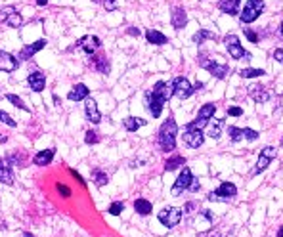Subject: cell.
<instances>
[{"mask_svg": "<svg viewBox=\"0 0 283 237\" xmlns=\"http://www.w3.org/2000/svg\"><path fill=\"white\" fill-rule=\"evenodd\" d=\"M69 172H71V174H73V178H77V180H79V184H81V186H83V187H86V182H84V180H83V176H81V174H79V172H77V170H73V169H71V170H69Z\"/></svg>", "mask_w": 283, "mask_h": 237, "instance_id": "cell-47", "label": "cell"}, {"mask_svg": "<svg viewBox=\"0 0 283 237\" xmlns=\"http://www.w3.org/2000/svg\"><path fill=\"white\" fill-rule=\"evenodd\" d=\"M6 100H8L12 105H16L17 109H21V111H27V113L31 111V107H29V105H25V102H23L19 96H16V94H6Z\"/></svg>", "mask_w": 283, "mask_h": 237, "instance_id": "cell-31", "label": "cell"}, {"mask_svg": "<svg viewBox=\"0 0 283 237\" xmlns=\"http://www.w3.org/2000/svg\"><path fill=\"white\" fill-rule=\"evenodd\" d=\"M276 157H278V149L274 148V146H266L264 149H260V155H258V161H256V167H254L252 174L256 176V174L264 172V170L268 169V165H270Z\"/></svg>", "mask_w": 283, "mask_h": 237, "instance_id": "cell-8", "label": "cell"}, {"mask_svg": "<svg viewBox=\"0 0 283 237\" xmlns=\"http://www.w3.org/2000/svg\"><path fill=\"white\" fill-rule=\"evenodd\" d=\"M213 222H215V218H213V212L209 210V208H201L199 212H197V218L193 220V226H195V230L197 232H209L211 228H213Z\"/></svg>", "mask_w": 283, "mask_h": 237, "instance_id": "cell-11", "label": "cell"}, {"mask_svg": "<svg viewBox=\"0 0 283 237\" xmlns=\"http://www.w3.org/2000/svg\"><path fill=\"white\" fill-rule=\"evenodd\" d=\"M228 136H230V140H232L233 144H237V142H241V140L245 138V130L232 124V126H228Z\"/></svg>", "mask_w": 283, "mask_h": 237, "instance_id": "cell-32", "label": "cell"}, {"mask_svg": "<svg viewBox=\"0 0 283 237\" xmlns=\"http://www.w3.org/2000/svg\"><path fill=\"white\" fill-rule=\"evenodd\" d=\"M84 113H86V120H90L92 124H98V122L101 120V113H100V109H98V103H96L92 98H86Z\"/></svg>", "mask_w": 283, "mask_h": 237, "instance_id": "cell-19", "label": "cell"}, {"mask_svg": "<svg viewBox=\"0 0 283 237\" xmlns=\"http://www.w3.org/2000/svg\"><path fill=\"white\" fill-rule=\"evenodd\" d=\"M199 189H201V184H199V180H197V178H193V180H191V184H189L188 191H191V193H197Z\"/></svg>", "mask_w": 283, "mask_h": 237, "instance_id": "cell-44", "label": "cell"}, {"mask_svg": "<svg viewBox=\"0 0 283 237\" xmlns=\"http://www.w3.org/2000/svg\"><path fill=\"white\" fill-rule=\"evenodd\" d=\"M0 182L6 184V186H12L14 184V174H12L10 165H2L0 167Z\"/></svg>", "mask_w": 283, "mask_h": 237, "instance_id": "cell-34", "label": "cell"}, {"mask_svg": "<svg viewBox=\"0 0 283 237\" xmlns=\"http://www.w3.org/2000/svg\"><path fill=\"white\" fill-rule=\"evenodd\" d=\"M243 130H245V140H249V142L258 140V132L256 130H252V128H243Z\"/></svg>", "mask_w": 283, "mask_h": 237, "instance_id": "cell-40", "label": "cell"}, {"mask_svg": "<svg viewBox=\"0 0 283 237\" xmlns=\"http://www.w3.org/2000/svg\"><path fill=\"white\" fill-rule=\"evenodd\" d=\"M207 237H222V236L218 234V232H215V234H211V236H207Z\"/></svg>", "mask_w": 283, "mask_h": 237, "instance_id": "cell-53", "label": "cell"}, {"mask_svg": "<svg viewBox=\"0 0 283 237\" xmlns=\"http://www.w3.org/2000/svg\"><path fill=\"white\" fill-rule=\"evenodd\" d=\"M0 21L6 23L8 27H14V29L23 25V17H21V14L14 6H6V8L0 10Z\"/></svg>", "mask_w": 283, "mask_h": 237, "instance_id": "cell-9", "label": "cell"}, {"mask_svg": "<svg viewBox=\"0 0 283 237\" xmlns=\"http://www.w3.org/2000/svg\"><path fill=\"white\" fill-rule=\"evenodd\" d=\"M92 65H94V69L98 73H101V75H109V69H111V65H109V59L107 56H92Z\"/></svg>", "mask_w": 283, "mask_h": 237, "instance_id": "cell-24", "label": "cell"}, {"mask_svg": "<svg viewBox=\"0 0 283 237\" xmlns=\"http://www.w3.org/2000/svg\"><path fill=\"white\" fill-rule=\"evenodd\" d=\"M247 92H249V96H251L256 103H266V102H270V98H272V94L268 92V88L262 86V85H251Z\"/></svg>", "mask_w": 283, "mask_h": 237, "instance_id": "cell-16", "label": "cell"}, {"mask_svg": "<svg viewBox=\"0 0 283 237\" xmlns=\"http://www.w3.org/2000/svg\"><path fill=\"white\" fill-rule=\"evenodd\" d=\"M215 113H216V105H215V103H205V105L199 109L197 118H205V120H209V118L215 117Z\"/></svg>", "mask_w": 283, "mask_h": 237, "instance_id": "cell-33", "label": "cell"}, {"mask_svg": "<svg viewBox=\"0 0 283 237\" xmlns=\"http://www.w3.org/2000/svg\"><path fill=\"white\" fill-rule=\"evenodd\" d=\"M239 4H241V0H218V10L228 16H237Z\"/></svg>", "mask_w": 283, "mask_h": 237, "instance_id": "cell-23", "label": "cell"}, {"mask_svg": "<svg viewBox=\"0 0 283 237\" xmlns=\"http://www.w3.org/2000/svg\"><path fill=\"white\" fill-rule=\"evenodd\" d=\"M92 180H94V184L98 186V187H103V186L109 182L107 174H105V172H101V170H94V172H92Z\"/></svg>", "mask_w": 283, "mask_h": 237, "instance_id": "cell-36", "label": "cell"}, {"mask_svg": "<svg viewBox=\"0 0 283 237\" xmlns=\"http://www.w3.org/2000/svg\"><path fill=\"white\" fill-rule=\"evenodd\" d=\"M222 126H224V120L222 118H215V120H211L209 122V136L213 138V140H218L222 136Z\"/></svg>", "mask_w": 283, "mask_h": 237, "instance_id": "cell-29", "label": "cell"}, {"mask_svg": "<svg viewBox=\"0 0 283 237\" xmlns=\"http://www.w3.org/2000/svg\"><path fill=\"white\" fill-rule=\"evenodd\" d=\"M101 4H103V8L107 10V12H115L117 10V0H101Z\"/></svg>", "mask_w": 283, "mask_h": 237, "instance_id": "cell-42", "label": "cell"}, {"mask_svg": "<svg viewBox=\"0 0 283 237\" xmlns=\"http://www.w3.org/2000/svg\"><path fill=\"white\" fill-rule=\"evenodd\" d=\"M27 83H29L33 92H42L44 86H46V75L40 73V71H33L27 77Z\"/></svg>", "mask_w": 283, "mask_h": 237, "instance_id": "cell-18", "label": "cell"}, {"mask_svg": "<svg viewBox=\"0 0 283 237\" xmlns=\"http://www.w3.org/2000/svg\"><path fill=\"white\" fill-rule=\"evenodd\" d=\"M126 33H128L130 36H140V34H142V31L136 29V27H128V29H126Z\"/></svg>", "mask_w": 283, "mask_h": 237, "instance_id": "cell-49", "label": "cell"}, {"mask_svg": "<svg viewBox=\"0 0 283 237\" xmlns=\"http://www.w3.org/2000/svg\"><path fill=\"white\" fill-rule=\"evenodd\" d=\"M146 124H148L146 118L126 117L125 120H123V126H125V130H128V132H136L138 128H142V126H146Z\"/></svg>", "mask_w": 283, "mask_h": 237, "instance_id": "cell-27", "label": "cell"}, {"mask_svg": "<svg viewBox=\"0 0 283 237\" xmlns=\"http://www.w3.org/2000/svg\"><path fill=\"white\" fill-rule=\"evenodd\" d=\"M239 75L243 79H256V77H262L266 75L264 69H252V67H245V69H239Z\"/></svg>", "mask_w": 283, "mask_h": 237, "instance_id": "cell-35", "label": "cell"}, {"mask_svg": "<svg viewBox=\"0 0 283 237\" xmlns=\"http://www.w3.org/2000/svg\"><path fill=\"white\" fill-rule=\"evenodd\" d=\"M191 40H193L195 44H203L205 40H216V33H215V31H209V29H199L193 36H191Z\"/></svg>", "mask_w": 283, "mask_h": 237, "instance_id": "cell-26", "label": "cell"}, {"mask_svg": "<svg viewBox=\"0 0 283 237\" xmlns=\"http://www.w3.org/2000/svg\"><path fill=\"white\" fill-rule=\"evenodd\" d=\"M243 31H245V36L249 38V42H254V44H258V34H256L254 31L249 29V27H243Z\"/></svg>", "mask_w": 283, "mask_h": 237, "instance_id": "cell-41", "label": "cell"}, {"mask_svg": "<svg viewBox=\"0 0 283 237\" xmlns=\"http://www.w3.org/2000/svg\"><path fill=\"white\" fill-rule=\"evenodd\" d=\"M77 48H81L84 54L88 56H94V52L98 48H101V40L98 36H83L79 42H77Z\"/></svg>", "mask_w": 283, "mask_h": 237, "instance_id": "cell-14", "label": "cell"}, {"mask_svg": "<svg viewBox=\"0 0 283 237\" xmlns=\"http://www.w3.org/2000/svg\"><path fill=\"white\" fill-rule=\"evenodd\" d=\"M272 58L276 59V61H280L283 65V48H278V50H274V54H272Z\"/></svg>", "mask_w": 283, "mask_h": 237, "instance_id": "cell-46", "label": "cell"}, {"mask_svg": "<svg viewBox=\"0 0 283 237\" xmlns=\"http://www.w3.org/2000/svg\"><path fill=\"white\" fill-rule=\"evenodd\" d=\"M88 94H90V90L86 85H83V83H79V85H75L71 92L67 94V98L71 100V102H83V100H86L88 98Z\"/></svg>", "mask_w": 283, "mask_h": 237, "instance_id": "cell-21", "label": "cell"}, {"mask_svg": "<svg viewBox=\"0 0 283 237\" xmlns=\"http://www.w3.org/2000/svg\"><path fill=\"white\" fill-rule=\"evenodd\" d=\"M23 237H34V236H33V234H25Z\"/></svg>", "mask_w": 283, "mask_h": 237, "instance_id": "cell-55", "label": "cell"}, {"mask_svg": "<svg viewBox=\"0 0 283 237\" xmlns=\"http://www.w3.org/2000/svg\"><path fill=\"white\" fill-rule=\"evenodd\" d=\"M44 46H46V38H38L36 42H31V44L23 46V48L19 50V54H17V59H19V61H27V59H31L34 54H38Z\"/></svg>", "mask_w": 283, "mask_h": 237, "instance_id": "cell-13", "label": "cell"}, {"mask_svg": "<svg viewBox=\"0 0 283 237\" xmlns=\"http://www.w3.org/2000/svg\"><path fill=\"white\" fill-rule=\"evenodd\" d=\"M278 237H283V226L280 228V230H278Z\"/></svg>", "mask_w": 283, "mask_h": 237, "instance_id": "cell-52", "label": "cell"}, {"mask_svg": "<svg viewBox=\"0 0 283 237\" xmlns=\"http://www.w3.org/2000/svg\"><path fill=\"white\" fill-rule=\"evenodd\" d=\"M0 122H4V124H8V126H12V128H14L16 124H17V122H16L14 118L10 117V115H8L6 111H2V109H0Z\"/></svg>", "mask_w": 283, "mask_h": 237, "instance_id": "cell-39", "label": "cell"}, {"mask_svg": "<svg viewBox=\"0 0 283 237\" xmlns=\"http://www.w3.org/2000/svg\"><path fill=\"white\" fill-rule=\"evenodd\" d=\"M280 34L283 36V21H282V25H280Z\"/></svg>", "mask_w": 283, "mask_h": 237, "instance_id": "cell-54", "label": "cell"}, {"mask_svg": "<svg viewBox=\"0 0 283 237\" xmlns=\"http://www.w3.org/2000/svg\"><path fill=\"white\" fill-rule=\"evenodd\" d=\"M199 67H203V69H207L213 77H216V79H226L228 77V73H230V67L226 65V63H218L215 58H209L207 54H201L199 58Z\"/></svg>", "mask_w": 283, "mask_h": 237, "instance_id": "cell-4", "label": "cell"}, {"mask_svg": "<svg viewBox=\"0 0 283 237\" xmlns=\"http://www.w3.org/2000/svg\"><path fill=\"white\" fill-rule=\"evenodd\" d=\"M197 207V203H193V201H189V203H186V207H184V214H191L193 210L191 208Z\"/></svg>", "mask_w": 283, "mask_h": 237, "instance_id": "cell-48", "label": "cell"}, {"mask_svg": "<svg viewBox=\"0 0 283 237\" xmlns=\"http://www.w3.org/2000/svg\"><path fill=\"white\" fill-rule=\"evenodd\" d=\"M170 23H172L174 29H178V31L184 29L186 23H188V14H186V10H184V8H174L172 14H170Z\"/></svg>", "mask_w": 283, "mask_h": 237, "instance_id": "cell-20", "label": "cell"}, {"mask_svg": "<svg viewBox=\"0 0 283 237\" xmlns=\"http://www.w3.org/2000/svg\"><path fill=\"white\" fill-rule=\"evenodd\" d=\"M191 180H193V174H191L189 167H184V169H182V172H180V174H178V178H176L174 186H172V195L176 197V195H180L182 191H188Z\"/></svg>", "mask_w": 283, "mask_h": 237, "instance_id": "cell-12", "label": "cell"}, {"mask_svg": "<svg viewBox=\"0 0 283 237\" xmlns=\"http://www.w3.org/2000/svg\"><path fill=\"white\" fill-rule=\"evenodd\" d=\"M170 96H172V90H170V86H168L166 83H163V81H159L157 85L153 86V90L146 92L144 102H146V109L151 113V117L153 118L161 117L163 107H165V103L170 100Z\"/></svg>", "mask_w": 283, "mask_h": 237, "instance_id": "cell-1", "label": "cell"}, {"mask_svg": "<svg viewBox=\"0 0 283 237\" xmlns=\"http://www.w3.org/2000/svg\"><path fill=\"white\" fill-rule=\"evenodd\" d=\"M182 165H186V159H184L182 155H174V157H170V159L165 161V170H166V172H172V170L180 169Z\"/></svg>", "mask_w": 283, "mask_h": 237, "instance_id": "cell-28", "label": "cell"}, {"mask_svg": "<svg viewBox=\"0 0 283 237\" xmlns=\"http://www.w3.org/2000/svg\"><path fill=\"white\" fill-rule=\"evenodd\" d=\"M157 218L163 226L174 228V226H178L180 220H182V210L178 207H165L163 210H159Z\"/></svg>", "mask_w": 283, "mask_h": 237, "instance_id": "cell-7", "label": "cell"}, {"mask_svg": "<svg viewBox=\"0 0 283 237\" xmlns=\"http://www.w3.org/2000/svg\"><path fill=\"white\" fill-rule=\"evenodd\" d=\"M184 142H186L188 148L197 149L199 146H203L205 134H203L201 130H186V132H184Z\"/></svg>", "mask_w": 283, "mask_h": 237, "instance_id": "cell-17", "label": "cell"}, {"mask_svg": "<svg viewBox=\"0 0 283 237\" xmlns=\"http://www.w3.org/2000/svg\"><path fill=\"white\" fill-rule=\"evenodd\" d=\"M17 67H19V59L16 58L14 54H8V52H2L0 50V71L14 73Z\"/></svg>", "mask_w": 283, "mask_h": 237, "instance_id": "cell-15", "label": "cell"}, {"mask_svg": "<svg viewBox=\"0 0 283 237\" xmlns=\"http://www.w3.org/2000/svg\"><path fill=\"white\" fill-rule=\"evenodd\" d=\"M264 8H266L264 0H247L243 12H239V21L243 25H249L252 21H256L260 17V14L264 12Z\"/></svg>", "mask_w": 283, "mask_h": 237, "instance_id": "cell-3", "label": "cell"}, {"mask_svg": "<svg viewBox=\"0 0 283 237\" xmlns=\"http://www.w3.org/2000/svg\"><path fill=\"white\" fill-rule=\"evenodd\" d=\"M170 90H172V96H176L178 100H186L193 94V86L189 85L186 77H176L170 85Z\"/></svg>", "mask_w": 283, "mask_h": 237, "instance_id": "cell-10", "label": "cell"}, {"mask_svg": "<svg viewBox=\"0 0 283 237\" xmlns=\"http://www.w3.org/2000/svg\"><path fill=\"white\" fill-rule=\"evenodd\" d=\"M205 88V83H201V81H197L195 83V86H193V92H199V90Z\"/></svg>", "mask_w": 283, "mask_h": 237, "instance_id": "cell-50", "label": "cell"}, {"mask_svg": "<svg viewBox=\"0 0 283 237\" xmlns=\"http://www.w3.org/2000/svg\"><path fill=\"white\" fill-rule=\"evenodd\" d=\"M134 210H136L138 214H142V216H148V214L153 210V207H151V203H150L148 199H136V201H134Z\"/></svg>", "mask_w": 283, "mask_h": 237, "instance_id": "cell-30", "label": "cell"}, {"mask_svg": "<svg viewBox=\"0 0 283 237\" xmlns=\"http://www.w3.org/2000/svg\"><path fill=\"white\" fill-rule=\"evenodd\" d=\"M56 187H58V191H60V193H63V197H71V189H69L67 186H62V184H58Z\"/></svg>", "mask_w": 283, "mask_h": 237, "instance_id": "cell-45", "label": "cell"}, {"mask_svg": "<svg viewBox=\"0 0 283 237\" xmlns=\"http://www.w3.org/2000/svg\"><path fill=\"white\" fill-rule=\"evenodd\" d=\"M84 142H86L88 146L98 144V142H100V136H98V132H96V130H88V132L84 134Z\"/></svg>", "mask_w": 283, "mask_h": 237, "instance_id": "cell-38", "label": "cell"}, {"mask_svg": "<svg viewBox=\"0 0 283 237\" xmlns=\"http://www.w3.org/2000/svg\"><path fill=\"white\" fill-rule=\"evenodd\" d=\"M123 210H125V203H123V201H115V203H111L109 208H107V212H109L111 216H119Z\"/></svg>", "mask_w": 283, "mask_h": 237, "instance_id": "cell-37", "label": "cell"}, {"mask_svg": "<svg viewBox=\"0 0 283 237\" xmlns=\"http://www.w3.org/2000/svg\"><path fill=\"white\" fill-rule=\"evenodd\" d=\"M34 2H36L38 6H46V4H48V0H34Z\"/></svg>", "mask_w": 283, "mask_h": 237, "instance_id": "cell-51", "label": "cell"}, {"mask_svg": "<svg viewBox=\"0 0 283 237\" xmlns=\"http://www.w3.org/2000/svg\"><path fill=\"white\" fill-rule=\"evenodd\" d=\"M224 44H226V50H228V54H230V58L233 59H251V54L241 46V42H239V38L235 36V34H228L226 38H224Z\"/></svg>", "mask_w": 283, "mask_h": 237, "instance_id": "cell-6", "label": "cell"}, {"mask_svg": "<svg viewBox=\"0 0 283 237\" xmlns=\"http://www.w3.org/2000/svg\"><path fill=\"white\" fill-rule=\"evenodd\" d=\"M235 195H237L235 184L224 182V184H220V187H218L216 191H211V193L207 195V199H209V201H215V203H226V201H232Z\"/></svg>", "mask_w": 283, "mask_h": 237, "instance_id": "cell-5", "label": "cell"}, {"mask_svg": "<svg viewBox=\"0 0 283 237\" xmlns=\"http://www.w3.org/2000/svg\"><path fill=\"white\" fill-rule=\"evenodd\" d=\"M54 155H56V149H44V151H38L36 155H34V159H33V163L36 165V167H46V165H50L52 161H54Z\"/></svg>", "mask_w": 283, "mask_h": 237, "instance_id": "cell-22", "label": "cell"}, {"mask_svg": "<svg viewBox=\"0 0 283 237\" xmlns=\"http://www.w3.org/2000/svg\"><path fill=\"white\" fill-rule=\"evenodd\" d=\"M176 132H178V126H176V120L172 117H168L161 124L157 134V142L161 151H165V153L174 151V148H176Z\"/></svg>", "mask_w": 283, "mask_h": 237, "instance_id": "cell-2", "label": "cell"}, {"mask_svg": "<svg viewBox=\"0 0 283 237\" xmlns=\"http://www.w3.org/2000/svg\"><path fill=\"white\" fill-rule=\"evenodd\" d=\"M146 38H148V42H150V44H155V46H163V44H166V42H168V40H166V36H165L161 31H155V29L146 31Z\"/></svg>", "mask_w": 283, "mask_h": 237, "instance_id": "cell-25", "label": "cell"}, {"mask_svg": "<svg viewBox=\"0 0 283 237\" xmlns=\"http://www.w3.org/2000/svg\"><path fill=\"white\" fill-rule=\"evenodd\" d=\"M228 115L230 117H241L243 115V109L237 107V105H232V107H228Z\"/></svg>", "mask_w": 283, "mask_h": 237, "instance_id": "cell-43", "label": "cell"}]
</instances>
